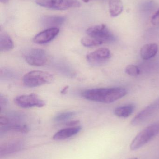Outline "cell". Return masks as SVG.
I'll list each match as a JSON object with an SVG mask.
<instances>
[{"label": "cell", "mask_w": 159, "mask_h": 159, "mask_svg": "<svg viewBox=\"0 0 159 159\" xmlns=\"http://www.w3.org/2000/svg\"><path fill=\"white\" fill-rule=\"evenodd\" d=\"M128 93L126 89L122 87L102 88L85 91L82 95L89 101L105 103L114 102L125 96Z\"/></svg>", "instance_id": "cell-1"}, {"label": "cell", "mask_w": 159, "mask_h": 159, "mask_svg": "<svg viewBox=\"0 0 159 159\" xmlns=\"http://www.w3.org/2000/svg\"><path fill=\"white\" fill-rule=\"evenodd\" d=\"M159 134V123H154L141 131L133 139L130 146L131 150H138L148 143Z\"/></svg>", "instance_id": "cell-2"}, {"label": "cell", "mask_w": 159, "mask_h": 159, "mask_svg": "<svg viewBox=\"0 0 159 159\" xmlns=\"http://www.w3.org/2000/svg\"><path fill=\"white\" fill-rule=\"evenodd\" d=\"M54 79L53 75L48 72L34 70L26 74L23 77V82L26 87H39L51 83Z\"/></svg>", "instance_id": "cell-3"}, {"label": "cell", "mask_w": 159, "mask_h": 159, "mask_svg": "<svg viewBox=\"0 0 159 159\" xmlns=\"http://www.w3.org/2000/svg\"><path fill=\"white\" fill-rule=\"evenodd\" d=\"M87 34L88 36L98 40L102 44L114 42L115 40V35L105 24L91 26L87 30Z\"/></svg>", "instance_id": "cell-4"}, {"label": "cell", "mask_w": 159, "mask_h": 159, "mask_svg": "<svg viewBox=\"0 0 159 159\" xmlns=\"http://www.w3.org/2000/svg\"><path fill=\"white\" fill-rule=\"evenodd\" d=\"M35 2L40 6L57 10H67L81 6L77 0H36Z\"/></svg>", "instance_id": "cell-5"}, {"label": "cell", "mask_w": 159, "mask_h": 159, "mask_svg": "<svg viewBox=\"0 0 159 159\" xmlns=\"http://www.w3.org/2000/svg\"><path fill=\"white\" fill-rule=\"evenodd\" d=\"M24 58L29 65L35 66H44L49 61L46 51L40 48L30 49L25 54Z\"/></svg>", "instance_id": "cell-6"}, {"label": "cell", "mask_w": 159, "mask_h": 159, "mask_svg": "<svg viewBox=\"0 0 159 159\" xmlns=\"http://www.w3.org/2000/svg\"><path fill=\"white\" fill-rule=\"evenodd\" d=\"M14 102L18 106L23 108L41 107L45 105L44 101L35 93L20 95L15 98Z\"/></svg>", "instance_id": "cell-7"}, {"label": "cell", "mask_w": 159, "mask_h": 159, "mask_svg": "<svg viewBox=\"0 0 159 159\" xmlns=\"http://www.w3.org/2000/svg\"><path fill=\"white\" fill-rule=\"evenodd\" d=\"M159 109V98L139 112L132 120L133 126H137L144 123L151 117Z\"/></svg>", "instance_id": "cell-8"}, {"label": "cell", "mask_w": 159, "mask_h": 159, "mask_svg": "<svg viewBox=\"0 0 159 159\" xmlns=\"http://www.w3.org/2000/svg\"><path fill=\"white\" fill-rule=\"evenodd\" d=\"M111 53L107 48H101L87 55L88 62L92 65H100L111 58Z\"/></svg>", "instance_id": "cell-9"}, {"label": "cell", "mask_w": 159, "mask_h": 159, "mask_svg": "<svg viewBox=\"0 0 159 159\" xmlns=\"http://www.w3.org/2000/svg\"><path fill=\"white\" fill-rule=\"evenodd\" d=\"M59 33L58 28H48L36 34L33 38L35 43L39 44L47 43L53 40Z\"/></svg>", "instance_id": "cell-10"}, {"label": "cell", "mask_w": 159, "mask_h": 159, "mask_svg": "<svg viewBox=\"0 0 159 159\" xmlns=\"http://www.w3.org/2000/svg\"><path fill=\"white\" fill-rule=\"evenodd\" d=\"M23 143L21 142H15L1 147L0 148L1 158L7 157L20 151L23 148Z\"/></svg>", "instance_id": "cell-11"}, {"label": "cell", "mask_w": 159, "mask_h": 159, "mask_svg": "<svg viewBox=\"0 0 159 159\" xmlns=\"http://www.w3.org/2000/svg\"><path fill=\"white\" fill-rule=\"evenodd\" d=\"M81 129L80 126H75L62 129L55 134L53 139L55 140H65L77 134L81 131Z\"/></svg>", "instance_id": "cell-12"}, {"label": "cell", "mask_w": 159, "mask_h": 159, "mask_svg": "<svg viewBox=\"0 0 159 159\" xmlns=\"http://www.w3.org/2000/svg\"><path fill=\"white\" fill-rule=\"evenodd\" d=\"M65 18L61 16H45L41 19V23L45 27L50 28H58L62 25Z\"/></svg>", "instance_id": "cell-13"}, {"label": "cell", "mask_w": 159, "mask_h": 159, "mask_svg": "<svg viewBox=\"0 0 159 159\" xmlns=\"http://www.w3.org/2000/svg\"><path fill=\"white\" fill-rule=\"evenodd\" d=\"M158 51V47L155 43L145 45L141 48L140 55L145 60L150 59L157 55Z\"/></svg>", "instance_id": "cell-14"}, {"label": "cell", "mask_w": 159, "mask_h": 159, "mask_svg": "<svg viewBox=\"0 0 159 159\" xmlns=\"http://www.w3.org/2000/svg\"><path fill=\"white\" fill-rule=\"evenodd\" d=\"M109 11L110 16L113 17L118 16L123 10L121 0H109Z\"/></svg>", "instance_id": "cell-15"}, {"label": "cell", "mask_w": 159, "mask_h": 159, "mask_svg": "<svg viewBox=\"0 0 159 159\" xmlns=\"http://www.w3.org/2000/svg\"><path fill=\"white\" fill-rule=\"evenodd\" d=\"M14 48V44L11 37L5 32H1L0 34V50L2 52L12 50Z\"/></svg>", "instance_id": "cell-16"}, {"label": "cell", "mask_w": 159, "mask_h": 159, "mask_svg": "<svg viewBox=\"0 0 159 159\" xmlns=\"http://www.w3.org/2000/svg\"><path fill=\"white\" fill-rule=\"evenodd\" d=\"M135 106L130 104L117 107L114 111V114L117 116L121 118H127L130 116L134 111Z\"/></svg>", "instance_id": "cell-17"}, {"label": "cell", "mask_w": 159, "mask_h": 159, "mask_svg": "<svg viewBox=\"0 0 159 159\" xmlns=\"http://www.w3.org/2000/svg\"><path fill=\"white\" fill-rule=\"evenodd\" d=\"M4 131H12L21 133H26L29 131V128L26 125L17 124H8L4 126Z\"/></svg>", "instance_id": "cell-18"}, {"label": "cell", "mask_w": 159, "mask_h": 159, "mask_svg": "<svg viewBox=\"0 0 159 159\" xmlns=\"http://www.w3.org/2000/svg\"><path fill=\"white\" fill-rule=\"evenodd\" d=\"M81 43L83 46L86 47H92L101 45L102 43L98 40L89 36L83 37L81 40Z\"/></svg>", "instance_id": "cell-19"}, {"label": "cell", "mask_w": 159, "mask_h": 159, "mask_svg": "<svg viewBox=\"0 0 159 159\" xmlns=\"http://www.w3.org/2000/svg\"><path fill=\"white\" fill-rule=\"evenodd\" d=\"M75 115L74 112H67L58 114L54 117V120L56 121H63L71 118Z\"/></svg>", "instance_id": "cell-20"}, {"label": "cell", "mask_w": 159, "mask_h": 159, "mask_svg": "<svg viewBox=\"0 0 159 159\" xmlns=\"http://www.w3.org/2000/svg\"><path fill=\"white\" fill-rule=\"evenodd\" d=\"M125 72L132 76H137L140 74V70L137 66L134 65H129L125 69Z\"/></svg>", "instance_id": "cell-21"}, {"label": "cell", "mask_w": 159, "mask_h": 159, "mask_svg": "<svg viewBox=\"0 0 159 159\" xmlns=\"http://www.w3.org/2000/svg\"><path fill=\"white\" fill-rule=\"evenodd\" d=\"M151 23L154 26L159 27V9L152 16Z\"/></svg>", "instance_id": "cell-22"}, {"label": "cell", "mask_w": 159, "mask_h": 159, "mask_svg": "<svg viewBox=\"0 0 159 159\" xmlns=\"http://www.w3.org/2000/svg\"><path fill=\"white\" fill-rule=\"evenodd\" d=\"M9 123V120L6 117L1 116L0 117V124L1 126H4Z\"/></svg>", "instance_id": "cell-23"}, {"label": "cell", "mask_w": 159, "mask_h": 159, "mask_svg": "<svg viewBox=\"0 0 159 159\" xmlns=\"http://www.w3.org/2000/svg\"><path fill=\"white\" fill-rule=\"evenodd\" d=\"M79 121L78 120H72V121H68L65 123V125L67 126H71V127H75L77 124H79Z\"/></svg>", "instance_id": "cell-24"}, {"label": "cell", "mask_w": 159, "mask_h": 159, "mask_svg": "<svg viewBox=\"0 0 159 159\" xmlns=\"http://www.w3.org/2000/svg\"><path fill=\"white\" fill-rule=\"evenodd\" d=\"M7 102V100L4 97H3L2 95L1 96V107L2 106L5 105L6 104Z\"/></svg>", "instance_id": "cell-25"}, {"label": "cell", "mask_w": 159, "mask_h": 159, "mask_svg": "<svg viewBox=\"0 0 159 159\" xmlns=\"http://www.w3.org/2000/svg\"><path fill=\"white\" fill-rule=\"evenodd\" d=\"M69 86H66L65 87H64V88H63L62 90L61 91V93L62 94H64L66 93L67 92V90H68V89H69Z\"/></svg>", "instance_id": "cell-26"}, {"label": "cell", "mask_w": 159, "mask_h": 159, "mask_svg": "<svg viewBox=\"0 0 159 159\" xmlns=\"http://www.w3.org/2000/svg\"><path fill=\"white\" fill-rule=\"evenodd\" d=\"M0 1H1V2L2 3L5 4L8 2L9 0H0Z\"/></svg>", "instance_id": "cell-27"}, {"label": "cell", "mask_w": 159, "mask_h": 159, "mask_svg": "<svg viewBox=\"0 0 159 159\" xmlns=\"http://www.w3.org/2000/svg\"><path fill=\"white\" fill-rule=\"evenodd\" d=\"M83 2H89V1H91V0H82Z\"/></svg>", "instance_id": "cell-28"}, {"label": "cell", "mask_w": 159, "mask_h": 159, "mask_svg": "<svg viewBox=\"0 0 159 159\" xmlns=\"http://www.w3.org/2000/svg\"><path fill=\"white\" fill-rule=\"evenodd\" d=\"M128 159H138V158L137 157H131Z\"/></svg>", "instance_id": "cell-29"}]
</instances>
